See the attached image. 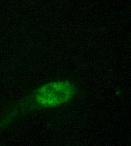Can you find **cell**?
<instances>
[{
	"label": "cell",
	"instance_id": "1",
	"mask_svg": "<svg viewBox=\"0 0 131 146\" xmlns=\"http://www.w3.org/2000/svg\"><path fill=\"white\" fill-rule=\"evenodd\" d=\"M75 85L67 80H57L48 83L35 92V104L41 108H52L71 101L76 95Z\"/></svg>",
	"mask_w": 131,
	"mask_h": 146
}]
</instances>
